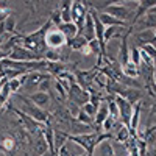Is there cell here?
Segmentation results:
<instances>
[{"instance_id": "obj_33", "label": "cell", "mask_w": 156, "mask_h": 156, "mask_svg": "<svg viewBox=\"0 0 156 156\" xmlns=\"http://www.w3.org/2000/svg\"><path fill=\"white\" fill-rule=\"evenodd\" d=\"M8 87H9V92H11V94H17L19 89L22 87L19 78H12V80H9V81H8Z\"/></svg>"}, {"instance_id": "obj_7", "label": "cell", "mask_w": 156, "mask_h": 156, "mask_svg": "<svg viewBox=\"0 0 156 156\" xmlns=\"http://www.w3.org/2000/svg\"><path fill=\"white\" fill-rule=\"evenodd\" d=\"M101 12H105V14H108V16H112V17L119 19V20H122V22H126V20H129V19H133V14H134V11L128 9L125 5L115 3V2L111 3L109 6H106Z\"/></svg>"}, {"instance_id": "obj_27", "label": "cell", "mask_w": 156, "mask_h": 156, "mask_svg": "<svg viewBox=\"0 0 156 156\" xmlns=\"http://www.w3.org/2000/svg\"><path fill=\"white\" fill-rule=\"evenodd\" d=\"M73 119H75L78 123H83V125H92V123H94V119H92V117H89L81 108L78 109V112L75 114Z\"/></svg>"}, {"instance_id": "obj_5", "label": "cell", "mask_w": 156, "mask_h": 156, "mask_svg": "<svg viewBox=\"0 0 156 156\" xmlns=\"http://www.w3.org/2000/svg\"><path fill=\"white\" fill-rule=\"evenodd\" d=\"M8 58L12 61H20V62H31V61H44V56L33 53V51L27 50L22 45H16L12 47L11 51L8 53Z\"/></svg>"}, {"instance_id": "obj_24", "label": "cell", "mask_w": 156, "mask_h": 156, "mask_svg": "<svg viewBox=\"0 0 156 156\" xmlns=\"http://www.w3.org/2000/svg\"><path fill=\"white\" fill-rule=\"evenodd\" d=\"M117 37H122V27H109L105 28V34H103V39H105V44H108L109 41H114Z\"/></svg>"}, {"instance_id": "obj_25", "label": "cell", "mask_w": 156, "mask_h": 156, "mask_svg": "<svg viewBox=\"0 0 156 156\" xmlns=\"http://www.w3.org/2000/svg\"><path fill=\"white\" fill-rule=\"evenodd\" d=\"M122 73L123 76H128V78H136L139 76V67H136L134 64L129 61L128 64H125V66H122Z\"/></svg>"}, {"instance_id": "obj_31", "label": "cell", "mask_w": 156, "mask_h": 156, "mask_svg": "<svg viewBox=\"0 0 156 156\" xmlns=\"http://www.w3.org/2000/svg\"><path fill=\"white\" fill-rule=\"evenodd\" d=\"M108 112H109V117H112L114 120H119V108H117L115 101H114V97L108 103Z\"/></svg>"}, {"instance_id": "obj_18", "label": "cell", "mask_w": 156, "mask_h": 156, "mask_svg": "<svg viewBox=\"0 0 156 156\" xmlns=\"http://www.w3.org/2000/svg\"><path fill=\"white\" fill-rule=\"evenodd\" d=\"M45 70H47V75L50 76H59L62 72H66L67 67H66V64H62V62H47V66H45Z\"/></svg>"}, {"instance_id": "obj_13", "label": "cell", "mask_w": 156, "mask_h": 156, "mask_svg": "<svg viewBox=\"0 0 156 156\" xmlns=\"http://www.w3.org/2000/svg\"><path fill=\"white\" fill-rule=\"evenodd\" d=\"M119 97L125 98L129 105L134 106L136 103H139L140 98H142V90H140V89H134V87H125V90H123Z\"/></svg>"}, {"instance_id": "obj_38", "label": "cell", "mask_w": 156, "mask_h": 156, "mask_svg": "<svg viewBox=\"0 0 156 156\" xmlns=\"http://www.w3.org/2000/svg\"><path fill=\"white\" fill-rule=\"evenodd\" d=\"M56 156H72V154L69 153V150H67V147H66V145H62V147L56 151Z\"/></svg>"}, {"instance_id": "obj_15", "label": "cell", "mask_w": 156, "mask_h": 156, "mask_svg": "<svg viewBox=\"0 0 156 156\" xmlns=\"http://www.w3.org/2000/svg\"><path fill=\"white\" fill-rule=\"evenodd\" d=\"M134 39H136L139 48L144 47V45H148V44H153V42L156 41L153 30H142V31H137V33L134 34Z\"/></svg>"}, {"instance_id": "obj_29", "label": "cell", "mask_w": 156, "mask_h": 156, "mask_svg": "<svg viewBox=\"0 0 156 156\" xmlns=\"http://www.w3.org/2000/svg\"><path fill=\"white\" fill-rule=\"evenodd\" d=\"M129 61H131L136 67L140 66L142 59H140V48H139V47L134 45L133 48H129Z\"/></svg>"}, {"instance_id": "obj_10", "label": "cell", "mask_w": 156, "mask_h": 156, "mask_svg": "<svg viewBox=\"0 0 156 156\" xmlns=\"http://www.w3.org/2000/svg\"><path fill=\"white\" fill-rule=\"evenodd\" d=\"M134 27L139 28V31H142V30H154L156 28V14H153V12H145V14L134 23Z\"/></svg>"}, {"instance_id": "obj_2", "label": "cell", "mask_w": 156, "mask_h": 156, "mask_svg": "<svg viewBox=\"0 0 156 156\" xmlns=\"http://www.w3.org/2000/svg\"><path fill=\"white\" fill-rule=\"evenodd\" d=\"M19 100L23 103L22 105V112H25L27 115H30L31 119H34L36 122L42 123V125H48L50 120H51V114L47 111V109H41L37 108L36 105H33V103L25 97V95H17Z\"/></svg>"}, {"instance_id": "obj_9", "label": "cell", "mask_w": 156, "mask_h": 156, "mask_svg": "<svg viewBox=\"0 0 156 156\" xmlns=\"http://www.w3.org/2000/svg\"><path fill=\"white\" fill-rule=\"evenodd\" d=\"M114 101L117 108H119V120L120 123H123L125 126H129V120H131V115H133V105H129V103L119 97V95H114Z\"/></svg>"}, {"instance_id": "obj_17", "label": "cell", "mask_w": 156, "mask_h": 156, "mask_svg": "<svg viewBox=\"0 0 156 156\" xmlns=\"http://www.w3.org/2000/svg\"><path fill=\"white\" fill-rule=\"evenodd\" d=\"M81 34L86 37V41H87V42H90V41H94V39H95L94 20H92V17H90L89 11H87V16H86V20H84V27H83V31H81Z\"/></svg>"}, {"instance_id": "obj_35", "label": "cell", "mask_w": 156, "mask_h": 156, "mask_svg": "<svg viewBox=\"0 0 156 156\" xmlns=\"http://www.w3.org/2000/svg\"><path fill=\"white\" fill-rule=\"evenodd\" d=\"M140 50H142V51H145V53H147L148 56H151V58L156 61V47H154L153 44H148V45L140 47Z\"/></svg>"}, {"instance_id": "obj_8", "label": "cell", "mask_w": 156, "mask_h": 156, "mask_svg": "<svg viewBox=\"0 0 156 156\" xmlns=\"http://www.w3.org/2000/svg\"><path fill=\"white\" fill-rule=\"evenodd\" d=\"M64 45H67V39L64 37V34L58 28L51 27L45 34V47L50 50H58Z\"/></svg>"}, {"instance_id": "obj_47", "label": "cell", "mask_w": 156, "mask_h": 156, "mask_svg": "<svg viewBox=\"0 0 156 156\" xmlns=\"http://www.w3.org/2000/svg\"><path fill=\"white\" fill-rule=\"evenodd\" d=\"M0 108H2V106H0Z\"/></svg>"}, {"instance_id": "obj_14", "label": "cell", "mask_w": 156, "mask_h": 156, "mask_svg": "<svg viewBox=\"0 0 156 156\" xmlns=\"http://www.w3.org/2000/svg\"><path fill=\"white\" fill-rule=\"evenodd\" d=\"M97 14H98V20L101 22V25L105 28H109V27H122V28H125V27H128L126 22H122V20L115 19L112 16H108V14H105V12H97Z\"/></svg>"}, {"instance_id": "obj_11", "label": "cell", "mask_w": 156, "mask_h": 156, "mask_svg": "<svg viewBox=\"0 0 156 156\" xmlns=\"http://www.w3.org/2000/svg\"><path fill=\"white\" fill-rule=\"evenodd\" d=\"M27 97L33 105H36L37 108H41V109H47V106L50 105V95L48 92H34V94H28V95H25Z\"/></svg>"}, {"instance_id": "obj_44", "label": "cell", "mask_w": 156, "mask_h": 156, "mask_svg": "<svg viewBox=\"0 0 156 156\" xmlns=\"http://www.w3.org/2000/svg\"><path fill=\"white\" fill-rule=\"evenodd\" d=\"M76 156H87L86 153H81V154H76Z\"/></svg>"}, {"instance_id": "obj_21", "label": "cell", "mask_w": 156, "mask_h": 156, "mask_svg": "<svg viewBox=\"0 0 156 156\" xmlns=\"http://www.w3.org/2000/svg\"><path fill=\"white\" fill-rule=\"evenodd\" d=\"M87 44H89V42L86 41V37H84L83 34H76L72 41L67 42V47H69L70 50H73V51H81Z\"/></svg>"}, {"instance_id": "obj_19", "label": "cell", "mask_w": 156, "mask_h": 156, "mask_svg": "<svg viewBox=\"0 0 156 156\" xmlns=\"http://www.w3.org/2000/svg\"><path fill=\"white\" fill-rule=\"evenodd\" d=\"M58 30L64 34V37L67 39V42L69 41H72V39L78 34V30H76V27L72 23V22H67V23H61L59 27H58Z\"/></svg>"}, {"instance_id": "obj_26", "label": "cell", "mask_w": 156, "mask_h": 156, "mask_svg": "<svg viewBox=\"0 0 156 156\" xmlns=\"http://www.w3.org/2000/svg\"><path fill=\"white\" fill-rule=\"evenodd\" d=\"M2 27H3V31L12 33L14 36H17V33H16V19L12 17V16H8V17L2 22Z\"/></svg>"}, {"instance_id": "obj_12", "label": "cell", "mask_w": 156, "mask_h": 156, "mask_svg": "<svg viewBox=\"0 0 156 156\" xmlns=\"http://www.w3.org/2000/svg\"><path fill=\"white\" fill-rule=\"evenodd\" d=\"M45 76H47V73H42V72H30V73H27V76H25L23 87L31 90V89L37 87L39 83H41Z\"/></svg>"}, {"instance_id": "obj_39", "label": "cell", "mask_w": 156, "mask_h": 156, "mask_svg": "<svg viewBox=\"0 0 156 156\" xmlns=\"http://www.w3.org/2000/svg\"><path fill=\"white\" fill-rule=\"evenodd\" d=\"M150 115H156V98L151 103V108H150Z\"/></svg>"}, {"instance_id": "obj_36", "label": "cell", "mask_w": 156, "mask_h": 156, "mask_svg": "<svg viewBox=\"0 0 156 156\" xmlns=\"http://www.w3.org/2000/svg\"><path fill=\"white\" fill-rule=\"evenodd\" d=\"M81 109H83L89 117H92V119H94L95 114H97V108H95V106H92L90 103H86V105H83V106H81Z\"/></svg>"}, {"instance_id": "obj_22", "label": "cell", "mask_w": 156, "mask_h": 156, "mask_svg": "<svg viewBox=\"0 0 156 156\" xmlns=\"http://www.w3.org/2000/svg\"><path fill=\"white\" fill-rule=\"evenodd\" d=\"M33 150H34V154H36V156H42L44 153H47V151H48V145H47V142H45V139H44V136H42V134L36 136V140H34V147H33Z\"/></svg>"}, {"instance_id": "obj_30", "label": "cell", "mask_w": 156, "mask_h": 156, "mask_svg": "<svg viewBox=\"0 0 156 156\" xmlns=\"http://www.w3.org/2000/svg\"><path fill=\"white\" fill-rule=\"evenodd\" d=\"M119 122V120H114L112 117H106V120L101 123V133H111L112 129H114V126H115V123Z\"/></svg>"}, {"instance_id": "obj_28", "label": "cell", "mask_w": 156, "mask_h": 156, "mask_svg": "<svg viewBox=\"0 0 156 156\" xmlns=\"http://www.w3.org/2000/svg\"><path fill=\"white\" fill-rule=\"evenodd\" d=\"M98 153L100 156H114V148H112V144L109 140H105L98 145Z\"/></svg>"}, {"instance_id": "obj_34", "label": "cell", "mask_w": 156, "mask_h": 156, "mask_svg": "<svg viewBox=\"0 0 156 156\" xmlns=\"http://www.w3.org/2000/svg\"><path fill=\"white\" fill-rule=\"evenodd\" d=\"M112 148H114V156H128L126 148H125L123 144H119V142H115V144H112Z\"/></svg>"}, {"instance_id": "obj_41", "label": "cell", "mask_w": 156, "mask_h": 156, "mask_svg": "<svg viewBox=\"0 0 156 156\" xmlns=\"http://www.w3.org/2000/svg\"><path fill=\"white\" fill-rule=\"evenodd\" d=\"M3 42H5V41H3V34H0V48H2Z\"/></svg>"}, {"instance_id": "obj_3", "label": "cell", "mask_w": 156, "mask_h": 156, "mask_svg": "<svg viewBox=\"0 0 156 156\" xmlns=\"http://www.w3.org/2000/svg\"><path fill=\"white\" fill-rule=\"evenodd\" d=\"M11 111L17 115V119H19V122H20L22 128H23L28 134H36V136L42 134V129H44V126H45V125L36 122L34 119H31L30 115H27L25 112H22L20 109H17V108H14V106H11Z\"/></svg>"}, {"instance_id": "obj_23", "label": "cell", "mask_w": 156, "mask_h": 156, "mask_svg": "<svg viewBox=\"0 0 156 156\" xmlns=\"http://www.w3.org/2000/svg\"><path fill=\"white\" fill-rule=\"evenodd\" d=\"M70 8H72V2H69V0H66V2H62V3H61V6L58 8L62 23L72 22V17H70Z\"/></svg>"}, {"instance_id": "obj_46", "label": "cell", "mask_w": 156, "mask_h": 156, "mask_svg": "<svg viewBox=\"0 0 156 156\" xmlns=\"http://www.w3.org/2000/svg\"><path fill=\"white\" fill-rule=\"evenodd\" d=\"M153 156H156V151H154V153H153Z\"/></svg>"}, {"instance_id": "obj_45", "label": "cell", "mask_w": 156, "mask_h": 156, "mask_svg": "<svg viewBox=\"0 0 156 156\" xmlns=\"http://www.w3.org/2000/svg\"><path fill=\"white\" fill-rule=\"evenodd\" d=\"M153 33H154V39H156V28H154V30H153Z\"/></svg>"}, {"instance_id": "obj_4", "label": "cell", "mask_w": 156, "mask_h": 156, "mask_svg": "<svg viewBox=\"0 0 156 156\" xmlns=\"http://www.w3.org/2000/svg\"><path fill=\"white\" fill-rule=\"evenodd\" d=\"M87 11H89V9L86 8V5H84L83 2H80V0H75V2H72L70 17H72V23L75 25L76 30H78V34H81V31H83Z\"/></svg>"}, {"instance_id": "obj_20", "label": "cell", "mask_w": 156, "mask_h": 156, "mask_svg": "<svg viewBox=\"0 0 156 156\" xmlns=\"http://www.w3.org/2000/svg\"><path fill=\"white\" fill-rule=\"evenodd\" d=\"M0 150L5 153H12L16 150V139L12 136H2L0 137Z\"/></svg>"}, {"instance_id": "obj_40", "label": "cell", "mask_w": 156, "mask_h": 156, "mask_svg": "<svg viewBox=\"0 0 156 156\" xmlns=\"http://www.w3.org/2000/svg\"><path fill=\"white\" fill-rule=\"evenodd\" d=\"M153 83L156 86V61H154V72H153Z\"/></svg>"}, {"instance_id": "obj_32", "label": "cell", "mask_w": 156, "mask_h": 156, "mask_svg": "<svg viewBox=\"0 0 156 156\" xmlns=\"http://www.w3.org/2000/svg\"><path fill=\"white\" fill-rule=\"evenodd\" d=\"M50 86H51V76L50 75H47L44 80L39 83V86H37V89H39V92H47V90H50Z\"/></svg>"}, {"instance_id": "obj_42", "label": "cell", "mask_w": 156, "mask_h": 156, "mask_svg": "<svg viewBox=\"0 0 156 156\" xmlns=\"http://www.w3.org/2000/svg\"><path fill=\"white\" fill-rule=\"evenodd\" d=\"M148 12H153V14H156V6H153V8H151Z\"/></svg>"}, {"instance_id": "obj_43", "label": "cell", "mask_w": 156, "mask_h": 156, "mask_svg": "<svg viewBox=\"0 0 156 156\" xmlns=\"http://www.w3.org/2000/svg\"><path fill=\"white\" fill-rule=\"evenodd\" d=\"M42 156H51V153H50V151H47V153H44Z\"/></svg>"}, {"instance_id": "obj_37", "label": "cell", "mask_w": 156, "mask_h": 156, "mask_svg": "<svg viewBox=\"0 0 156 156\" xmlns=\"http://www.w3.org/2000/svg\"><path fill=\"white\" fill-rule=\"evenodd\" d=\"M137 150H139V156H147V144L139 137H137Z\"/></svg>"}, {"instance_id": "obj_6", "label": "cell", "mask_w": 156, "mask_h": 156, "mask_svg": "<svg viewBox=\"0 0 156 156\" xmlns=\"http://www.w3.org/2000/svg\"><path fill=\"white\" fill-rule=\"evenodd\" d=\"M67 100L81 108L83 105L89 103V92L86 89H83L78 83H73V84H70V87L67 90Z\"/></svg>"}, {"instance_id": "obj_1", "label": "cell", "mask_w": 156, "mask_h": 156, "mask_svg": "<svg viewBox=\"0 0 156 156\" xmlns=\"http://www.w3.org/2000/svg\"><path fill=\"white\" fill-rule=\"evenodd\" d=\"M51 27H53L51 22L47 20L45 23H42V27L37 28L36 31L28 33V34H20V37H22V47H25L27 50L33 51V53H37V55L44 56L45 50H47V47H45V34H47V31Z\"/></svg>"}, {"instance_id": "obj_16", "label": "cell", "mask_w": 156, "mask_h": 156, "mask_svg": "<svg viewBox=\"0 0 156 156\" xmlns=\"http://www.w3.org/2000/svg\"><path fill=\"white\" fill-rule=\"evenodd\" d=\"M114 129H115V134H114L112 137H114L115 142H119V144H125V142H126L129 137H131V136H129V129H128V126H125V125L120 123V122H117V123H115Z\"/></svg>"}]
</instances>
